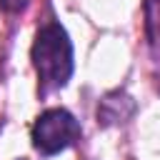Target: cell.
I'll return each mask as SVG.
<instances>
[{
    "label": "cell",
    "instance_id": "1",
    "mask_svg": "<svg viewBox=\"0 0 160 160\" xmlns=\"http://www.w3.org/2000/svg\"><path fill=\"white\" fill-rule=\"evenodd\" d=\"M30 58H32V68L38 72L42 92L60 90L72 78V68H75L72 42H70L68 30L55 20L45 22L35 32V42H32Z\"/></svg>",
    "mask_w": 160,
    "mask_h": 160
},
{
    "label": "cell",
    "instance_id": "2",
    "mask_svg": "<svg viewBox=\"0 0 160 160\" xmlns=\"http://www.w3.org/2000/svg\"><path fill=\"white\" fill-rule=\"evenodd\" d=\"M80 122L75 120V115L65 108H48L38 115V120L32 122L30 138H32V148L50 158L58 155L62 150H68L70 145L78 142L80 138Z\"/></svg>",
    "mask_w": 160,
    "mask_h": 160
},
{
    "label": "cell",
    "instance_id": "3",
    "mask_svg": "<svg viewBox=\"0 0 160 160\" xmlns=\"http://www.w3.org/2000/svg\"><path fill=\"white\" fill-rule=\"evenodd\" d=\"M132 112L135 100L122 90H112L98 102V122L102 125H122L132 118Z\"/></svg>",
    "mask_w": 160,
    "mask_h": 160
},
{
    "label": "cell",
    "instance_id": "4",
    "mask_svg": "<svg viewBox=\"0 0 160 160\" xmlns=\"http://www.w3.org/2000/svg\"><path fill=\"white\" fill-rule=\"evenodd\" d=\"M145 30L152 52L160 58V0H145Z\"/></svg>",
    "mask_w": 160,
    "mask_h": 160
},
{
    "label": "cell",
    "instance_id": "5",
    "mask_svg": "<svg viewBox=\"0 0 160 160\" xmlns=\"http://www.w3.org/2000/svg\"><path fill=\"white\" fill-rule=\"evenodd\" d=\"M30 0H0V8L5 12H22Z\"/></svg>",
    "mask_w": 160,
    "mask_h": 160
},
{
    "label": "cell",
    "instance_id": "6",
    "mask_svg": "<svg viewBox=\"0 0 160 160\" xmlns=\"http://www.w3.org/2000/svg\"><path fill=\"white\" fill-rule=\"evenodd\" d=\"M20 160H25V158H20Z\"/></svg>",
    "mask_w": 160,
    "mask_h": 160
}]
</instances>
